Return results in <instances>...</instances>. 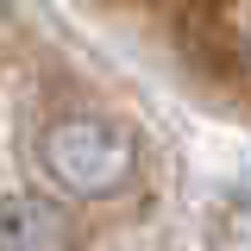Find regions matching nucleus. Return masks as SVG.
<instances>
[{"instance_id": "f257e3e1", "label": "nucleus", "mask_w": 251, "mask_h": 251, "mask_svg": "<svg viewBox=\"0 0 251 251\" xmlns=\"http://www.w3.org/2000/svg\"><path fill=\"white\" fill-rule=\"evenodd\" d=\"M38 163L63 195L100 201L138 176V138L107 113H63L38 132Z\"/></svg>"}, {"instance_id": "f03ea898", "label": "nucleus", "mask_w": 251, "mask_h": 251, "mask_svg": "<svg viewBox=\"0 0 251 251\" xmlns=\"http://www.w3.org/2000/svg\"><path fill=\"white\" fill-rule=\"evenodd\" d=\"M75 220L50 195H6L0 201V251H69Z\"/></svg>"}]
</instances>
